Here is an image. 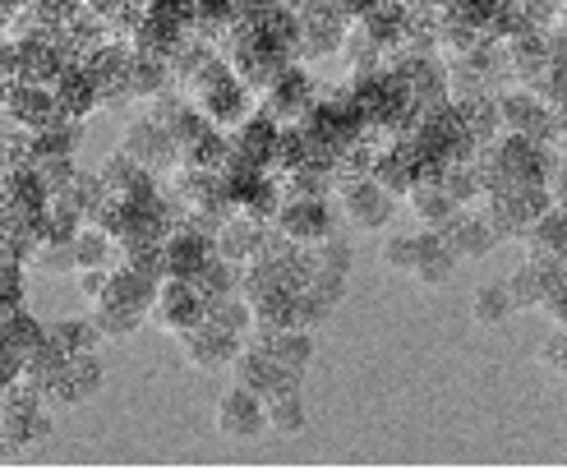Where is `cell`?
I'll list each match as a JSON object with an SVG mask.
<instances>
[{"label":"cell","instance_id":"10","mask_svg":"<svg viewBox=\"0 0 567 475\" xmlns=\"http://www.w3.org/2000/svg\"><path fill=\"white\" fill-rule=\"evenodd\" d=\"M264 430H272L281 438H296L309 430V406L300 397V379H281L264 397Z\"/></svg>","mask_w":567,"mask_h":475},{"label":"cell","instance_id":"37","mask_svg":"<svg viewBox=\"0 0 567 475\" xmlns=\"http://www.w3.org/2000/svg\"><path fill=\"white\" fill-rule=\"evenodd\" d=\"M315 249V268H328V272H351V259H355V249L347 236H323L319 245H309Z\"/></svg>","mask_w":567,"mask_h":475},{"label":"cell","instance_id":"8","mask_svg":"<svg viewBox=\"0 0 567 475\" xmlns=\"http://www.w3.org/2000/svg\"><path fill=\"white\" fill-rule=\"evenodd\" d=\"M6 116L23 134H38V130H47L55 121H65L61 111H55V102H51V89H38V83H10L6 89Z\"/></svg>","mask_w":567,"mask_h":475},{"label":"cell","instance_id":"9","mask_svg":"<svg viewBox=\"0 0 567 475\" xmlns=\"http://www.w3.org/2000/svg\"><path fill=\"white\" fill-rule=\"evenodd\" d=\"M153 323L157 328H166V332H189L198 319H204V300H198L194 291H189V282H176V277H166V282L157 287V296H153Z\"/></svg>","mask_w":567,"mask_h":475},{"label":"cell","instance_id":"23","mask_svg":"<svg viewBox=\"0 0 567 475\" xmlns=\"http://www.w3.org/2000/svg\"><path fill=\"white\" fill-rule=\"evenodd\" d=\"M47 342L61 351V355H97L102 332H97L93 319H55L47 328Z\"/></svg>","mask_w":567,"mask_h":475},{"label":"cell","instance_id":"2","mask_svg":"<svg viewBox=\"0 0 567 475\" xmlns=\"http://www.w3.org/2000/svg\"><path fill=\"white\" fill-rule=\"evenodd\" d=\"M272 227L291 245H319L323 236L337 231V213L328 199H281Z\"/></svg>","mask_w":567,"mask_h":475},{"label":"cell","instance_id":"40","mask_svg":"<svg viewBox=\"0 0 567 475\" xmlns=\"http://www.w3.org/2000/svg\"><path fill=\"white\" fill-rule=\"evenodd\" d=\"M540 360H545L549 370H563V365H567V332H563V328H554L549 338H545V347H540Z\"/></svg>","mask_w":567,"mask_h":475},{"label":"cell","instance_id":"7","mask_svg":"<svg viewBox=\"0 0 567 475\" xmlns=\"http://www.w3.org/2000/svg\"><path fill=\"white\" fill-rule=\"evenodd\" d=\"M554 287H567V268L563 259H535V264H522L513 277L503 282L507 300H513V310H535Z\"/></svg>","mask_w":567,"mask_h":475},{"label":"cell","instance_id":"4","mask_svg":"<svg viewBox=\"0 0 567 475\" xmlns=\"http://www.w3.org/2000/svg\"><path fill=\"white\" fill-rule=\"evenodd\" d=\"M121 153L130 162H138L144 172H166V166H176V144H172V134H166L157 121L148 116H138L125 125V138H121Z\"/></svg>","mask_w":567,"mask_h":475},{"label":"cell","instance_id":"38","mask_svg":"<svg viewBox=\"0 0 567 475\" xmlns=\"http://www.w3.org/2000/svg\"><path fill=\"white\" fill-rule=\"evenodd\" d=\"M28 166H33V176L42 180V189H47V194L65 189V185L74 180V157H33Z\"/></svg>","mask_w":567,"mask_h":475},{"label":"cell","instance_id":"6","mask_svg":"<svg viewBox=\"0 0 567 475\" xmlns=\"http://www.w3.org/2000/svg\"><path fill=\"white\" fill-rule=\"evenodd\" d=\"M97 388H102L97 355H70L61 379H55L47 393H42V402H47V411H65V406H79V402L97 397Z\"/></svg>","mask_w":567,"mask_h":475},{"label":"cell","instance_id":"33","mask_svg":"<svg viewBox=\"0 0 567 475\" xmlns=\"http://www.w3.org/2000/svg\"><path fill=\"white\" fill-rule=\"evenodd\" d=\"M332 310H337V304H328L323 296H315L309 287L291 291V328H300V332H319Z\"/></svg>","mask_w":567,"mask_h":475},{"label":"cell","instance_id":"31","mask_svg":"<svg viewBox=\"0 0 567 475\" xmlns=\"http://www.w3.org/2000/svg\"><path fill=\"white\" fill-rule=\"evenodd\" d=\"M471 319H475L480 328H503L507 319H513V300H507L503 282H485V287L475 291V300H471Z\"/></svg>","mask_w":567,"mask_h":475},{"label":"cell","instance_id":"13","mask_svg":"<svg viewBox=\"0 0 567 475\" xmlns=\"http://www.w3.org/2000/svg\"><path fill=\"white\" fill-rule=\"evenodd\" d=\"M277 130L268 116H259V111H249V116L226 134L231 138V157H240L245 166H254V172H268V162H272V144H277Z\"/></svg>","mask_w":567,"mask_h":475},{"label":"cell","instance_id":"25","mask_svg":"<svg viewBox=\"0 0 567 475\" xmlns=\"http://www.w3.org/2000/svg\"><path fill=\"white\" fill-rule=\"evenodd\" d=\"M172 89V70H166V61H157V55H130V70H125V93L148 102L153 93Z\"/></svg>","mask_w":567,"mask_h":475},{"label":"cell","instance_id":"35","mask_svg":"<svg viewBox=\"0 0 567 475\" xmlns=\"http://www.w3.org/2000/svg\"><path fill=\"white\" fill-rule=\"evenodd\" d=\"M138 172H144V166L130 162V157L116 148V153H111V157L102 162V172H97V176H102V185H106L111 199H125V189L134 185V176H138Z\"/></svg>","mask_w":567,"mask_h":475},{"label":"cell","instance_id":"11","mask_svg":"<svg viewBox=\"0 0 567 475\" xmlns=\"http://www.w3.org/2000/svg\"><path fill=\"white\" fill-rule=\"evenodd\" d=\"M217 430L236 443H249L264 434V397L245 393V388H231L221 402H217Z\"/></svg>","mask_w":567,"mask_h":475},{"label":"cell","instance_id":"16","mask_svg":"<svg viewBox=\"0 0 567 475\" xmlns=\"http://www.w3.org/2000/svg\"><path fill=\"white\" fill-rule=\"evenodd\" d=\"M231 374H236V388H245V393H254V397H268L281 379H291V374H281V370L272 365V355H268L264 342L240 347L236 360H231Z\"/></svg>","mask_w":567,"mask_h":475},{"label":"cell","instance_id":"1","mask_svg":"<svg viewBox=\"0 0 567 475\" xmlns=\"http://www.w3.org/2000/svg\"><path fill=\"white\" fill-rule=\"evenodd\" d=\"M315 97H319V89H315V79L305 74V65H287L259 97H254V111L268 116L272 125H296L305 111L315 106Z\"/></svg>","mask_w":567,"mask_h":475},{"label":"cell","instance_id":"19","mask_svg":"<svg viewBox=\"0 0 567 475\" xmlns=\"http://www.w3.org/2000/svg\"><path fill=\"white\" fill-rule=\"evenodd\" d=\"M70 61L61 51H55L51 38H23L19 42V74L14 83H38V89H51L55 74H61Z\"/></svg>","mask_w":567,"mask_h":475},{"label":"cell","instance_id":"29","mask_svg":"<svg viewBox=\"0 0 567 475\" xmlns=\"http://www.w3.org/2000/svg\"><path fill=\"white\" fill-rule=\"evenodd\" d=\"M355 28H360V33L370 38L383 55H392L396 47L406 42V19H402V10H370Z\"/></svg>","mask_w":567,"mask_h":475},{"label":"cell","instance_id":"14","mask_svg":"<svg viewBox=\"0 0 567 475\" xmlns=\"http://www.w3.org/2000/svg\"><path fill=\"white\" fill-rule=\"evenodd\" d=\"M213 255V240L198 236L189 227H176L172 236L162 240V264H166V277H176V282H189V277L208 264Z\"/></svg>","mask_w":567,"mask_h":475},{"label":"cell","instance_id":"3","mask_svg":"<svg viewBox=\"0 0 567 475\" xmlns=\"http://www.w3.org/2000/svg\"><path fill=\"white\" fill-rule=\"evenodd\" d=\"M337 204H342L347 227H355V231H383L388 221H392V199H388V194L370 176L337 185Z\"/></svg>","mask_w":567,"mask_h":475},{"label":"cell","instance_id":"28","mask_svg":"<svg viewBox=\"0 0 567 475\" xmlns=\"http://www.w3.org/2000/svg\"><path fill=\"white\" fill-rule=\"evenodd\" d=\"M236 282H240V268L226 264V259H217V255H208V264L189 277V291L208 304V300H217V296H231Z\"/></svg>","mask_w":567,"mask_h":475},{"label":"cell","instance_id":"15","mask_svg":"<svg viewBox=\"0 0 567 475\" xmlns=\"http://www.w3.org/2000/svg\"><path fill=\"white\" fill-rule=\"evenodd\" d=\"M439 236H443V245L452 249V259H485L489 249L498 245V240L489 236V227H485V221H480L471 208H457V213H452V217H447V227H443Z\"/></svg>","mask_w":567,"mask_h":475},{"label":"cell","instance_id":"12","mask_svg":"<svg viewBox=\"0 0 567 475\" xmlns=\"http://www.w3.org/2000/svg\"><path fill=\"white\" fill-rule=\"evenodd\" d=\"M51 102H55V111H61L65 121H74V125H83L93 116V111L102 106L97 102V89H93V79L83 74V65H65L61 74H55V83H51Z\"/></svg>","mask_w":567,"mask_h":475},{"label":"cell","instance_id":"18","mask_svg":"<svg viewBox=\"0 0 567 475\" xmlns=\"http://www.w3.org/2000/svg\"><path fill=\"white\" fill-rule=\"evenodd\" d=\"M259 227L264 221H249V217L231 213L213 236V255L226 259V264H236V268L254 264V255H259Z\"/></svg>","mask_w":567,"mask_h":475},{"label":"cell","instance_id":"24","mask_svg":"<svg viewBox=\"0 0 567 475\" xmlns=\"http://www.w3.org/2000/svg\"><path fill=\"white\" fill-rule=\"evenodd\" d=\"M452 111H457L462 134L471 138V144H489V138H498L494 93H480V97H466V102H452Z\"/></svg>","mask_w":567,"mask_h":475},{"label":"cell","instance_id":"21","mask_svg":"<svg viewBox=\"0 0 567 475\" xmlns=\"http://www.w3.org/2000/svg\"><path fill=\"white\" fill-rule=\"evenodd\" d=\"M162 282H148V277H138L134 268H111L106 277V291L97 304H121V310H138V314H148L153 310V296H157Z\"/></svg>","mask_w":567,"mask_h":475},{"label":"cell","instance_id":"30","mask_svg":"<svg viewBox=\"0 0 567 475\" xmlns=\"http://www.w3.org/2000/svg\"><path fill=\"white\" fill-rule=\"evenodd\" d=\"M116 259H121V255H116V240L83 221L79 236H74V272H79V268H111Z\"/></svg>","mask_w":567,"mask_h":475},{"label":"cell","instance_id":"42","mask_svg":"<svg viewBox=\"0 0 567 475\" xmlns=\"http://www.w3.org/2000/svg\"><path fill=\"white\" fill-rule=\"evenodd\" d=\"M535 310H545L554 328H567V287H554V291H549L540 304H535Z\"/></svg>","mask_w":567,"mask_h":475},{"label":"cell","instance_id":"17","mask_svg":"<svg viewBox=\"0 0 567 475\" xmlns=\"http://www.w3.org/2000/svg\"><path fill=\"white\" fill-rule=\"evenodd\" d=\"M517 240L526 245V264H535V259H563L567 255V217H563V204H554L549 213L535 217Z\"/></svg>","mask_w":567,"mask_h":475},{"label":"cell","instance_id":"22","mask_svg":"<svg viewBox=\"0 0 567 475\" xmlns=\"http://www.w3.org/2000/svg\"><path fill=\"white\" fill-rule=\"evenodd\" d=\"M264 347H268V355H272V365H277L281 374H291V379H305V370L315 365V338H309V332H300V328H281L277 338H268Z\"/></svg>","mask_w":567,"mask_h":475},{"label":"cell","instance_id":"32","mask_svg":"<svg viewBox=\"0 0 567 475\" xmlns=\"http://www.w3.org/2000/svg\"><path fill=\"white\" fill-rule=\"evenodd\" d=\"M204 319H208L213 328H221V332H236V338H245V332H249V304H245L240 291L217 296V300L204 304Z\"/></svg>","mask_w":567,"mask_h":475},{"label":"cell","instance_id":"39","mask_svg":"<svg viewBox=\"0 0 567 475\" xmlns=\"http://www.w3.org/2000/svg\"><path fill=\"white\" fill-rule=\"evenodd\" d=\"M383 264L392 272H411L415 268V236H402V231H392L383 240Z\"/></svg>","mask_w":567,"mask_h":475},{"label":"cell","instance_id":"20","mask_svg":"<svg viewBox=\"0 0 567 475\" xmlns=\"http://www.w3.org/2000/svg\"><path fill=\"white\" fill-rule=\"evenodd\" d=\"M415 282L420 287H447L452 282V272H457V259H452V249L443 245V236L439 231H420L415 236Z\"/></svg>","mask_w":567,"mask_h":475},{"label":"cell","instance_id":"5","mask_svg":"<svg viewBox=\"0 0 567 475\" xmlns=\"http://www.w3.org/2000/svg\"><path fill=\"white\" fill-rule=\"evenodd\" d=\"M240 347H245V338L213 328L208 319H198L189 332H181V351H185L189 365H198V370H226Z\"/></svg>","mask_w":567,"mask_h":475},{"label":"cell","instance_id":"41","mask_svg":"<svg viewBox=\"0 0 567 475\" xmlns=\"http://www.w3.org/2000/svg\"><path fill=\"white\" fill-rule=\"evenodd\" d=\"M106 277H111V268H79V291L97 304L102 291H106Z\"/></svg>","mask_w":567,"mask_h":475},{"label":"cell","instance_id":"27","mask_svg":"<svg viewBox=\"0 0 567 475\" xmlns=\"http://www.w3.org/2000/svg\"><path fill=\"white\" fill-rule=\"evenodd\" d=\"M406 204H411L415 221H424V231H443L447 217L457 213V204H452L439 185H411L406 189Z\"/></svg>","mask_w":567,"mask_h":475},{"label":"cell","instance_id":"36","mask_svg":"<svg viewBox=\"0 0 567 475\" xmlns=\"http://www.w3.org/2000/svg\"><path fill=\"white\" fill-rule=\"evenodd\" d=\"M148 314H138V310H121V304H97V332L102 338H130V332H138V323H144Z\"/></svg>","mask_w":567,"mask_h":475},{"label":"cell","instance_id":"34","mask_svg":"<svg viewBox=\"0 0 567 475\" xmlns=\"http://www.w3.org/2000/svg\"><path fill=\"white\" fill-rule=\"evenodd\" d=\"M33 264L38 272H51V277H61V272H74V240L65 236H42V245L33 249Z\"/></svg>","mask_w":567,"mask_h":475},{"label":"cell","instance_id":"26","mask_svg":"<svg viewBox=\"0 0 567 475\" xmlns=\"http://www.w3.org/2000/svg\"><path fill=\"white\" fill-rule=\"evenodd\" d=\"M0 338H6V351H10V355L19 360V365H23V360H28V355H33V351L47 342V328H42L33 314L14 310V314L0 319Z\"/></svg>","mask_w":567,"mask_h":475}]
</instances>
